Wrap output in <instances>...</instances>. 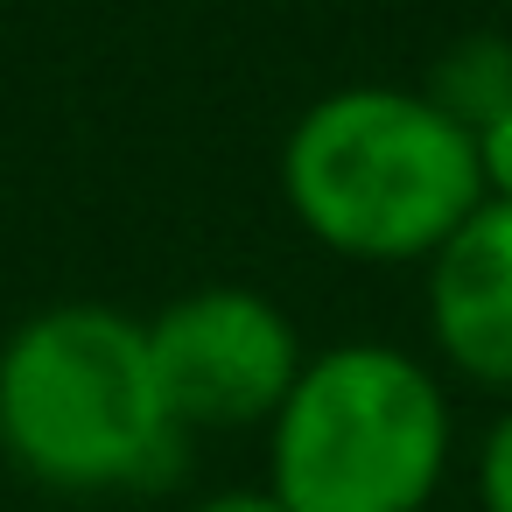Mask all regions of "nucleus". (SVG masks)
<instances>
[{
  "mask_svg": "<svg viewBox=\"0 0 512 512\" xmlns=\"http://www.w3.org/2000/svg\"><path fill=\"white\" fill-rule=\"evenodd\" d=\"M428 337L463 379L512 386V204L505 197H484L428 253Z\"/></svg>",
  "mask_w": 512,
  "mask_h": 512,
  "instance_id": "nucleus-5",
  "label": "nucleus"
},
{
  "mask_svg": "<svg viewBox=\"0 0 512 512\" xmlns=\"http://www.w3.org/2000/svg\"><path fill=\"white\" fill-rule=\"evenodd\" d=\"M477 169H484V197H505L512 204V106L477 134Z\"/></svg>",
  "mask_w": 512,
  "mask_h": 512,
  "instance_id": "nucleus-8",
  "label": "nucleus"
},
{
  "mask_svg": "<svg viewBox=\"0 0 512 512\" xmlns=\"http://www.w3.org/2000/svg\"><path fill=\"white\" fill-rule=\"evenodd\" d=\"M449 470V393L400 344H330L302 358L274 435L267 491L288 512H421Z\"/></svg>",
  "mask_w": 512,
  "mask_h": 512,
  "instance_id": "nucleus-3",
  "label": "nucleus"
},
{
  "mask_svg": "<svg viewBox=\"0 0 512 512\" xmlns=\"http://www.w3.org/2000/svg\"><path fill=\"white\" fill-rule=\"evenodd\" d=\"M183 421L162 400L148 323L106 302H57L0 344V449L57 491H120L176 463Z\"/></svg>",
  "mask_w": 512,
  "mask_h": 512,
  "instance_id": "nucleus-2",
  "label": "nucleus"
},
{
  "mask_svg": "<svg viewBox=\"0 0 512 512\" xmlns=\"http://www.w3.org/2000/svg\"><path fill=\"white\" fill-rule=\"evenodd\" d=\"M477 505L484 512H512V407L477 442Z\"/></svg>",
  "mask_w": 512,
  "mask_h": 512,
  "instance_id": "nucleus-7",
  "label": "nucleus"
},
{
  "mask_svg": "<svg viewBox=\"0 0 512 512\" xmlns=\"http://www.w3.org/2000/svg\"><path fill=\"white\" fill-rule=\"evenodd\" d=\"M421 99L442 106L456 127L484 134V127L512 106V43H505V36H456V43L428 64Z\"/></svg>",
  "mask_w": 512,
  "mask_h": 512,
  "instance_id": "nucleus-6",
  "label": "nucleus"
},
{
  "mask_svg": "<svg viewBox=\"0 0 512 512\" xmlns=\"http://www.w3.org/2000/svg\"><path fill=\"white\" fill-rule=\"evenodd\" d=\"M295 218L351 260H428L477 204V134L400 85H344L281 141Z\"/></svg>",
  "mask_w": 512,
  "mask_h": 512,
  "instance_id": "nucleus-1",
  "label": "nucleus"
},
{
  "mask_svg": "<svg viewBox=\"0 0 512 512\" xmlns=\"http://www.w3.org/2000/svg\"><path fill=\"white\" fill-rule=\"evenodd\" d=\"M148 358L169 414L190 428H246L274 421L288 386L302 379V337L281 302L239 281H211L176 295L148 323Z\"/></svg>",
  "mask_w": 512,
  "mask_h": 512,
  "instance_id": "nucleus-4",
  "label": "nucleus"
},
{
  "mask_svg": "<svg viewBox=\"0 0 512 512\" xmlns=\"http://www.w3.org/2000/svg\"><path fill=\"white\" fill-rule=\"evenodd\" d=\"M190 512H288L274 491H218V498H197Z\"/></svg>",
  "mask_w": 512,
  "mask_h": 512,
  "instance_id": "nucleus-9",
  "label": "nucleus"
}]
</instances>
